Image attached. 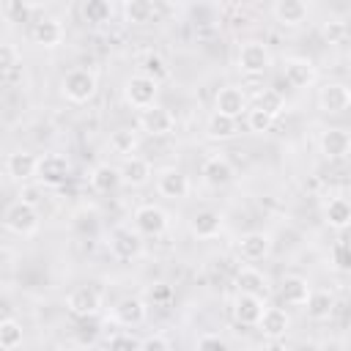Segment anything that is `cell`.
Instances as JSON below:
<instances>
[{"label": "cell", "mask_w": 351, "mask_h": 351, "mask_svg": "<svg viewBox=\"0 0 351 351\" xmlns=\"http://www.w3.org/2000/svg\"><path fill=\"white\" fill-rule=\"evenodd\" d=\"M3 222H5V228H8L11 233H16V236H30V233L38 230V211H36V206H33L30 200L22 197V200H14V203L5 208Z\"/></svg>", "instance_id": "6da1fadb"}, {"label": "cell", "mask_w": 351, "mask_h": 351, "mask_svg": "<svg viewBox=\"0 0 351 351\" xmlns=\"http://www.w3.org/2000/svg\"><path fill=\"white\" fill-rule=\"evenodd\" d=\"M156 93H159V82L151 80L148 74H134V77H129L126 85H123L126 101H129L132 107H137V110H145V107L156 104Z\"/></svg>", "instance_id": "7a4b0ae2"}, {"label": "cell", "mask_w": 351, "mask_h": 351, "mask_svg": "<svg viewBox=\"0 0 351 351\" xmlns=\"http://www.w3.org/2000/svg\"><path fill=\"white\" fill-rule=\"evenodd\" d=\"M96 93V77L88 69H74L63 77V96L74 104H82L88 99H93Z\"/></svg>", "instance_id": "3957f363"}, {"label": "cell", "mask_w": 351, "mask_h": 351, "mask_svg": "<svg viewBox=\"0 0 351 351\" xmlns=\"http://www.w3.org/2000/svg\"><path fill=\"white\" fill-rule=\"evenodd\" d=\"M66 304H69V313L71 315H77V318H93L99 313V307H101V296H99L96 288L80 285V288H74L69 293Z\"/></svg>", "instance_id": "277c9868"}, {"label": "cell", "mask_w": 351, "mask_h": 351, "mask_svg": "<svg viewBox=\"0 0 351 351\" xmlns=\"http://www.w3.org/2000/svg\"><path fill=\"white\" fill-rule=\"evenodd\" d=\"M110 252L121 261H132L143 252V239L132 228H115L110 233Z\"/></svg>", "instance_id": "5b68a950"}, {"label": "cell", "mask_w": 351, "mask_h": 351, "mask_svg": "<svg viewBox=\"0 0 351 351\" xmlns=\"http://www.w3.org/2000/svg\"><path fill=\"white\" fill-rule=\"evenodd\" d=\"M173 123H176V121H173L170 110H165V107H159V104H151V107L140 110V129H143L145 134L165 137V134L173 132Z\"/></svg>", "instance_id": "8992f818"}, {"label": "cell", "mask_w": 351, "mask_h": 351, "mask_svg": "<svg viewBox=\"0 0 351 351\" xmlns=\"http://www.w3.org/2000/svg\"><path fill=\"white\" fill-rule=\"evenodd\" d=\"M69 176V159L60 156V154H44L38 159V170H36V178L47 186H58L63 184Z\"/></svg>", "instance_id": "52a82bcc"}, {"label": "cell", "mask_w": 351, "mask_h": 351, "mask_svg": "<svg viewBox=\"0 0 351 351\" xmlns=\"http://www.w3.org/2000/svg\"><path fill=\"white\" fill-rule=\"evenodd\" d=\"M271 63V55L266 49V44H258V41H250L241 47L239 52V69L247 71V74H263Z\"/></svg>", "instance_id": "ba28073f"}, {"label": "cell", "mask_w": 351, "mask_h": 351, "mask_svg": "<svg viewBox=\"0 0 351 351\" xmlns=\"http://www.w3.org/2000/svg\"><path fill=\"white\" fill-rule=\"evenodd\" d=\"M167 214L159 206H140L134 211V228L145 236H162L167 230Z\"/></svg>", "instance_id": "9c48e42d"}, {"label": "cell", "mask_w": 351, "mask_h": 351, "mask_svg": "<svg viewBox=\"0 0 351 351\" xmlns=\"http://www.w3.org/2000/svg\"><path fill=\"white\" fill-rule=\"evenodd\" d=\"M156 189H159V195H165V197H170V200H181V197L189 195V178H186L178 167H167V170L159 173Z\"/></svg>", "instance_id": "30bf717a"}, {"label": "cell", "mask_w": 351, "mask_h": 351, "mask_svg": "<svg viewBox=\"0 0 351 351\" xmlns=\"http://www.w3.org/2000/svg\"><path fill=\"white\" fill-rule=\"evenodd\" d=\"M263 296H255V293H241L236 296L233 302V315L239 324H247V326H258L261 315H263Z\"/></svg>", "instance_id": "8fae6325"}, {"label": "cell", "mask_w": 351, "mask_h": 351, "mask_svg": "<svg viewBox=\"0 0 351 351\" xmlns=\"http://www.w3.org/2000/svg\"><path fill=\"white\" fill-rule=\"evenodd\" d=\"M318 104L324 112H343L351 107V88L340 85V82H329L321 88L318 93Z\"/></svg>", "instance_id": "7c38bea8"}, {"label": "cell", "mask_w": 351, "mask_h": 351, "mask_svg": "<svg viewBox=\"0 0 351 351\" xmlns=\"http://www.w3.org/2000/svg\"><path fill=\"white\" fill-rule=\"evenodd\" d=\"M233 176H236V173H233V165H230V159L222 156V154L208 156V159L203 162V181L211 184V186H225V184L233 181Z\"/></svg>", "instance_id": "4fadbf2b"}, {"label": "cell", "mask_w": 351, "mask_h": 351, "mask_svg": "<svg viewBox=\"0 0 351 351\" xmlns=\"http://www.w3.org/2000/svg\"><path fill=\"white\" fill-rule=\"evenodd\" d=\"M36 170H38V156H33L30 151H14L5 159V173L14 181H27L36 176Z\"/></svg>", "instance_id": "5bb4252c"}, {"label": "cell", "mask_w": 351, "mask_h": 351, "mask_svg": "<svg viewBox=\"0 0 351 351\" xmlns=\"http://www.w3.org/2000/svg\"><path fill=\"white\" fill-rule=\"evenodd\" d=\"M285 82L291 88H307L315 82V66L307 58H291L285 60Z\"/></svg>", "instance_id": "9a60e30c"}, {"label": "cell", "mask_w": 351, "mask_h": 351, "mask_svg": "<svg viewBox=\"0 0 351 351\" xmlns=\"http://www.w3.org/2000/svg\"><path fill=\"white\" fill-rule=\"evenodd\" d=\"M269 250H271V241H269L266 233L252 230V233H244V236L239 239V252H241V258L250 261V263L263 261V258L269 255Z\"/></svg>", "instance_id": "2e32d148"}, {"label": "cell", "mask_w": 351, "mask_h": 351, "mask_svg": "<svg viewBox=\"0 0 351 351\" xmlns=\"http://www.w3.org/2000/svg\"><path fill=\"white\" fill-rule=\"evenodd\" d=\"M121 178L126 186H145L151 181V162L143 156H126L121 165Z\"/></svg>", "instance_id": "e0dca14e"}, {"label": "cell", "mask_w": 351, "mask_h": 351, "mask_svg": "<svg viewBox=\"0 0 351 351\" xmlns=\"http://www.w3.org/2000/svg\"><path fill=\"white\" fill-rule=\"evenodd\" d=\"M214 107H217V112H225L230 118H239L247 110V96L239 88L228 85V88H219V93L214 99Z\"/></svg>", "instance_id": "ac0fdd59"}, {"label": "cell", "mask_w": 351, "mask_h": 351, "mask_svg": "<svg viewBox=\"0 0 351 351\" xmlns=\"http://www.w3.org/2000/svg\"><path fill=\"white\" fill-rule=\"evenodd\" d=\"M351 151V134L343 129H329L321 137V154L326 159H343Z\"/></svg>", "instance_id": "d6986e66"}, {"label": "cell", "mask_w": 351, "mask_h": 351, "mask_svg": "<svg viewBox=\"0 0 351 351\" xmlns=\"http://www.w3.org/2000/svg\"><path fill=\"white\" fill-rule=\"evenodd\" d=\"M310 291H313V288H310V282H307L304 277L291 274V277H285V280H282V285H280V299H282L285 304L302 307V304L307 302Z\"/></svg>", "instance_id": "ffe728a7"}, {"label": "cell", "mask_w": 351, "mask_h": 351, "mask_svg": "<svg viewBox=\"0 0 351 351\" xmlns=\"http://www.w3.org/2000/svg\"><path fill=\"white\" fill-rule=\"evenodd\" d=\"M291 326V318L282 307H266L261 321H258V329L266 335V337H282Z\"/></svg>", "instance_id": "44dd1931"}, {"label": "cell", "mask_w": 351, "mask_h": 351, "mask_svg": "<svg viewBox=\"0 0 351 351\" xmlns=\"http://www.w3.org/2000/svg\"><path fill=\"white\" fill-rule=\"evenodd\" d=\"M189 228H192V233L197 239H214L222 230V214L214 211V208H203V211H197L192 217V225Z\"/></svg>", "instance_id": "7402d4cb"}, {"label": "cell", "mask_w": 351, "mask_h": 351, "mask_svg": "<svg viewBox=\"0 0 351 351\" xmlns=\"http://www.w3.org/2000/svg\"><path fill=\"white\" fill-rule=\"evenodd\" d=\"M115 321L123 326H137L145 321V302L137 296H126L115 304Z\"/></svg>", "instance_id": "603a6c76"}, {"label": "cell", "mask_w": 351, "mask_h": 351, "mask_svg": "<svg viewBox=\"0 0 351 351\" xmlns=\"http://www.w3.org/2000/svg\"><path fill=\"white\" fill-rule=\"evenodd\" d=\"M274 16L277 22L296 27L307 19V0H277L274 3Z\"/></svg>", "instance_id": "cb8c5ba5"}, {"label": "cell", "mask_w": 351, "mask_h": 351, "mask_svg": "<svg viewBox=\"0 0 351 351\" xmlns=\"http://www.w3.org/2000/svg\"><path fill=\"white\" fill-rule=\"evenodd\" d=\"M121 184H123V178H121V167L99 165V167H93V173H90V186H93L96 192H101V195L115 192Z\"/></svg>", "instance_id": "d4e9b609"}, {"label": "cell", "mask_w": 351, "mask_h": 351, "mask_svg": "<svg viewBox=\"0 0 351 351\" xmlns=\"http://www.w3.org/2000/svg\"><path fill=\"white\" fill-rule=\"evenodd\" d=\"M33 41L41 47H58L63 41V25L58 19H38L30 30Z\"/></svg>", "instance_id": "484cf974"}, {"label": "cell", "mask_w": 351, "mask_h": 351, "mask_svg": "<svg viewBox=\"0 0 351 351\" xmlns=\"http://www.w3.org/2000/svg\"><path fill=\"white\" fill-rule=\"evenodd\" d=\"M236 288H239L241 293L263 296V293L269 291V280L263 277V271H258V269L247 266V269H241V271L236 274Z\"/></svg>", "instance_id": "4316f807"}, {"label": "cell", "mask_w": 351, "mask_h": 351, "mask_svg": "<svg viewBox=\"0 0 351 351\" xmlns=\"http://www.w3.org/2000/svg\"><path fill=\"white\" fill-rule=\"evenodd\" d=\"M304 310H307L310 318L324 321V318H329L335 313V296L329 291H310V296L304 302Z\"/></svg>", "instance_id": "83f0119b"}, {"label": "cell", "mask_w": 351, "mask_h": 351, "mask_svg": "<svg viewBox=\"0 0 351 351\" xmlns=\"http://www.w3.org/2000/svg\"><path fill=\"white\" fill-rule=\"evenodd\" d=\"M206 132H208L211 140H230V137L239 132V129H236V118H230V115L214 110V115H211L208 123H206Z\"/></svg>", "instance_id": "f1b7e54d"}, {"label": "cell", "mask_w": 351, "mask_h": 351, "mask_svg": "<svg viewBox=\"0 0 351 351\" xmlns=\"http://www.w3.org/2000/svg\"><path fill=\"white\" fill-rule=\"evenodd\" d=\"M123 11H126V19H129L132 25H148V22L156 16L154 0H126Z\"/></svg>", "instance_id": "f546056e"}, {"label": "cell", "mask_w": 351, "mask_h": 351, "mask_svg": "<svg viewBox=\"0 0 351 351\" xmlns=\"http://www.w3.org/2000/svg\"><path fill=\"white\" fill-rule=\"evenodd\" d=\"M324 217H326V222H329L335 230H340L343 225H348V222H351V203H348V200H343V197H335V200H329V203H326Z\"/></svg>", "instance_id": "4dcf8cb0"}, {"label": "cell", "mask_w": 351, "mask_h": 351, "mask_svg": "<svg viewBox=\"0 0 351 351\" xmlns=\"http://www.w3.org/2000/svg\"><path fill=\"white\" fill-rule=\"evenodd\" d=\"M16 346H22V324H16L14 318H3L0 321V348L14 351Z\"/></svg>", "instance_id": "1f68e13d"}, {"label": "cell", "mask_w": 351, "mask_h": 351, "mask_svg": "<svg viewBox=\"0 0 351 351\" xmlns=\"http://www.w3.org/2000/svg\"><path fill=\"white\" fill-rule=\"evenodd\" d=\"M255 107L263 110V112H269L271 118H277V115L285 110V99H282L280 90H271V88H269V90H261V93H258Z\"/></svg>", "instance_id": "d6a6232c"}, {"label": "cell", "mask_w": 351, "mask_h": 351, "mask_svg": "<svg viewBox=\"0 0 351 351\" xmlns=\"http://www.w3.org/2000/svg\"><path fill=\"white\" fill-rule=\"evenodd\" d=\"M110 14H112L110 0H85V5H82V16L90 25H104L110 19Z\"/></svg>", "instance_id": "836d02e7"}, {"label": "cell", "mask_w": 351, "mask_h": 351, "mask_svg": "<svg viewBox=\"0 0 351 351\" xmlns=\"http://www.w3.org/2000/svg\"><path fill=\"white\" fill-rule=\"evenodd\" d=\"M110 148L115 154H126L129 156L137 148V132H132V129H115L110 134Z\"/></svg>", "instance_id": "e575fe53"}, {"label": "cell", "mask_w": 351, "mask_h": 351, "mask_svg": "<svg viewBox=\"0 0 351 351\" xmlns=\"http://www.w3.org/2000/svg\"><path fill=\"white\" fill-rule=\"evenodd\" d=\"M143 74H148L151 80L162 82V80L170 77V69H167V63H165L159 55H148V58L143 60Z\"/></svg>", "instance_id": "d590c367"}, {"label": "cell", "mask_w": 351, "mask_h": 351, "mask_svg": "<svg viewBox=\"0 0 351 351\" xmlns=\"http://www.w3.org/2000/svg\"><path fill=\"white\" fill-rule=\"evenodd\" d=\"M271 121H274V118H271L269 112L258 110V107L247 112V126H250V132H258V134H261V132H269V129H271Z\"/></svg>", "instance_id": "8d00e7d4"}, {"label": "cell", "mask_w": 351, "mask_h": 351, "mask_svg": "<svg viewBox=\"0 0 351 351\" xmlns=\"http://www.w3.org/2000/svg\"><path fill=\"white\" fill-rule=\"evenodd\" d=\"M16 66H19V52H16V47H14V44H3V47H0V71L8 77Z\"/></svg>", "instance_id": "74e56055"}, {"label": "cell", "mask_w": 351, "mask_h": 351, "mask_svg": "<svg viewBox=\"0 0 351 351\" xmlns=\"http://www.w3.org/2000/svg\"><path fill=\"white\" fill-rule=\"evenodd\" d=\"M321 33H324V38H326L329 44H340V41L348 36V27H346V22H340V19H329Z\"/></svg>", "instance_id": "f35d334b"}, {"label": "cell", "mask_w": 351, "mask_h": 351, "mask_svg": "<svg viewBox=\"0 0 351 351\" xmlns=\"http://www.w3.org/2000/svg\"><path fill=\"white\" fill-rule=\"evenodd\" d=\"M332 263H335L340 271H351V247L343 244V241H337V244L332 247Z\"/></svg>", "instance_id": "ab89813d"}, {"label": "cell", "mask_w": 351, "mask_h": 351, "mask_svg": "<svg viewBox=\"0 0 351 351\" xmlns=\"http://www.w3.org/2000/svg\"><path fill=\"white\" fill-rule=\"evenodd\" d=\"M107 346L110 348H143V340H134L132 335H110Z\"/></svg>", "instance_id": "60d3db41"}, {"label": "cell", "mask_w": 351, "mask_h": 351, "mask_svg": "<svg viewBox=\"0 0 351 351\" xmlns=\"http://www.w3.org/2000/svg\"><path fill=\"white\" fill-rule=\"evenodd\" d=\"M8 16L14 19V22H25L27 19V14H30V8H27V3H22V0H8Z\"/></svg>", "instance_id": "b9f144b4"}, {"label": "cell", "mask_w": 351, "mask_h": 351, "mask_svg": "<svg viewBox=\"0 0 351 351\" xmlns=\"http://www.w3.org/2000/svg\"><path fill=\"white\" fill-rule=\"evenodd\" d=\"M197 348H217V351H225V348H228V340L219 337V335H203V337H197Z\"/></svg>", "instance_id": "7bdbcfd3"}, {"label": "cell", "mask_w": 351, "mask_h": 351, "mask_svg": "<svg viewBox=\"0 0 351 351\" xmlns=\"http://www.w3.org/2000/svg\"><path fill=\"white\" fill-rule=\"evenodd\" d=\"M143 348H145V351H167V348H170V340L162 337V335H151V337L143 340Z\"/></svg>", "instance_id": "ee69618b"}, {"label": "cell", "mask_w": 351, "mask_h": 351, "mask_svg": "<svg viewBox=\"0 0 351 351\" xmlns=\"http://www.w3.org/2000/svg\"><path fill=\"white\" fill-rule=\"evenodd\" d=\"M337 241H343V244H348V247H351V222H348V225H343V228L337 230Z\"/></svg>", "instance_id": "f6af8a7d"}, {"label": "cell", "mask_w": 351, "mask_h": 351, "mask_svg": "<svg viewBox=\"0 0 351 351\" xmlns=\"http://www.w3.org/2000/svg\"><path fill=\"white\" fill-rule=\"evenodd\" d=\"M154 299H170V288L167 285H156L154 288Z\"/></svg>", "instance_id": "bcb514c9"}, {"label": "cell", "mask_w": 351, "mask_h": 351, "mask_svg": "<svg viewBox=\"0 0 351 351\" xmlns=\"http://www.w3.org/2000/svg\"><path fill=\"white\" fill-rule=\"evenodd\" d=\"M33 3H49V0H33Z\"/></svg>", "instance_id": "7dc6e473"}]
</instances>
